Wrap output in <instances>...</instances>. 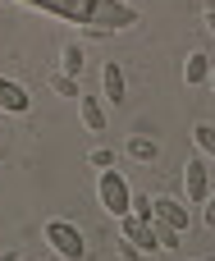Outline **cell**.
<instances>
[{"instance_id": "cell-1", "label": "cell", "mask_w": 215, "mask_h": 261, "mask_svg": "<svg viewBox=\"0 0 215 261\" xmlns=\"http://www.w3.org/2000/svg\"><path fill=\"white\" fill-rule=\"evenodd\" d=\"M138 9L128 5V0H96V9H92V18H87V32L92 37H105V32H128V28H138Z\"/></svg>"}, {"instance_id": "cell-2", "label": "cell", "mask_w": 215, "mask_h": 261, "mask_svg": "<svg viewBox=\"0 0 215 261\" xmlns=\"http://www.w3.org/2000/svg\"><path fill=\"white\" fill-rule=\"evenodd\" d=\"M41 239H46V248L60 261H83L87 257V239H83V229L73 220H46L41 225Z\"/></svg>"}, {"instance_id": "cell-3", "label": "cell", "mask_w": 215, "mask_h": 261, "mask_svg": "<svg viewBox=\"0 0 215 261\" xmlns=\"http://www.w3.org/2000/svg\"><path fill=\"white\" fill-rule=\"evenodd\" d=\"M128 202H133L128 179H124L119 170H101V174H96V206L119 220V216H128Z\"/></svg>"}, {"instance_id": "cell-4", "label": "cell", "mask_w": 215, "mask_h": 261, "mask_svg": "<svg viewBox=\"0 0 215 261\" xmlns=\"http://www.w3.org/2000/svg\"><path fill=\"white\" fill-rule=\"evenodd\" d=\"M211 161L206 156H193L183 165V202H206L211 197Z\"/></svg>"}, {"instance_id": "cell-5", "label": "cell", "mask_w": 215, "mask_h": 261, "mask_svg": "<svg viewBox=\"0 0 215 261\" xmlns=\"http://www.w3.org/2000/svg\"><path fill=\"white\" fill-rule=\"evenodd\" d=\"M119 234L142 252V257H151V252H160V243H156V229H151V220H142V216H119Z\"/></svg>"}, {"instance_id": "cell-6", "label": "cell", "mask_w": 215, "mask_h": 261, "mask_svg": "<svg viewBox=\"0 0 215 261\" xmlns=\"http://www.w3.org/2000/svg\"><path fill=\"white\" fill-rule=\"evenodd\" d=\"M151 220H156V225H170V229H179V234H188V225H193L188 202H179V197H151Z\"/></svg>"}, {"instance_id": "cell-7", "label": "cell", "mask_w": 215, "mask_h": 261, "mask_svg": "<svg viewBox=\"0 0 215 261\" xmlns=\"http://www.w3.org/2000/svg\"><path fill=\"white\" fill-rule=\"evenodd\" d=\"M78 119H83V128L87 133H105L110 128V115H105V101L96 96V92H78Z\"/></svg>"}, {"instance_id": "cell-8", "label": "cell", "mask_w": 215, "mask_h": 261, "mask_svg": "<svg viewBox=\"0 0 215 261\" xmlns=\"http://www.w3.org/2000/svg\"><path fill=\"white\" fill-rule=\"evenodd\" d=\"M0 110H5V115H28V110H32V92H28L18 78H5V73H0Z\"/></svg>"}, {"instance_id": "cell-9", "label": "cell", "mask_w": 215, "mask_h": 261, "mask_svg": "<svg viewBox=\"0 0 215 261\" xmlns=\"http://www.w3.org/2000/svg\"><path fill=\"white\" fill-rule=\"evenodd\" d=\"M41 9H46V14H55V18H64V23H83V28H87V18H92L96 0H41Z\"/></svg>"}, {"instance_id": "cell-10", "label": "cell", "mask_w": 215, "mask_h": 261, "mask_svg": "<svg viewBox=\"0 0 215 261\" xmlns=\"http://www.w3.org/2000/svg\"><path fill=\"white\" fill-rule=\"evenodd\" d=\"M124 69L115 64V60H105L101 64V101H110V106H124Z\"/></svg>"}, {"instance_id": "cell-11", "label": "cell", "mask_w": 215, "mask_h": 261, "mask_svg": "<svg viewBox=\"0 0 215 261\" xmlns=\"http://www.w3.org/2000/svg\"><path fill=\"white\" fill-rule=\"evenodd\" d=\"M206 78H211V55L206 50H188L183 55V83L188 87H206Z\"/></svg>"}, {"instance_id": "cell-12", "label": "cell", "mask_w": 215, "mask_h": 261, "mask_svg": "<svg viewBox=\"0 0 215 261\" xmlns=\"http://www.w3.org/2000/svg\"><path fill=\"white\" fill-rule=\"evenodd\" d=\"M128 156L142 161V165H151V161H160V142L147 138V133H133V138H128Z\"/></svg>"}, {"instance_id": "cell-13", "label": "cell", "mask_w": 215, "mask_h": 261, "mask_svg": "<svg viewBox=\"0 0 215 261\" xmlns=\"http://www.w3.org/2000/svg\"><path fill=\"white\" fill-rule=\"evenodd\" d=\"M193 147H197V156L215 161V124L211 119H197V124H193Z\"/></svg>"}, {"instance_id": "cell-14", "label": "cell", "mask_w": 215, "mask_h": 261, "mask_svg": "<svg viewBox=\"0 0 215 261\" xmlns=\"http://www.w3.org/2000/svg\"><path fill=\"white\" fill-rule=\"evenodd\" d=\"M60 73H69V78L83 73V46H78V41H64V46H60Z\"/></svg>"}, {"instance_id": "cell-15", "label": "cell", "mask_w": 215, "mask_h": 261, "mask_svg": "<svg viewBox=\"0 0 215 261\" xmlns=\"http://www.w3.org/2000/svg\"><path fill=\"white\" fill-rule=\"evenodd\" d=\"M46 87H50L55 96H64V101H78V92H83V87H78V78H69V73H60V69L46 78Z\"/></svg>"}, {"instance_id": "cell-16", "label": "cell", "mask_w": 215, "mask_h": 261, "mask_svg": "<svg viewBox=\"0 0 215 261\" xmlns=\"http://www.w3.org/2000/svg\"><path fill=\"white\" fill-rule=\"evenodd\" d=\"M151 229H156V243H160V252H179V248H183V234H179V229H170V225H156V220H151Z\"/></svg>"}, {"instance_id": "cell-17", "label": "cell", "mask_w": 215, "mask_h": 261, "mask_svg": "<svg viewBox=\"0 0 215 261\" xmlns=\"http://www.w3.org/2000/svg\"><path fill=\"white\" fill-rule=\"evenodd\" d=\"M87 165H96V170H115V151H110V147H96V151L87 156Z\"/></svg>"}, {"instance_id": "cell-18", "label": "cell", "mask_w": 215, "mask_h": 261, "mask_svg": "<svg viewBox=\"0 0 215 261\" xmlns=\"http://www.w3.org/2000/svg\"><path fill=\"white\" fill-rule=\"evenodd\" d=\"M115 252H119V261H138V257H142V252H138V248H133V243L124 239V234L115 239Z\"/></svg>"}, {"instance_id": "cell-19", "label": "cell", "mask_w": 215, "mask_h": 261, "mask_svg": "<svg viewBox=\"0 0 215 261\" xmlns=\"http://www.w3.org/2000/svg\"><path fill=\"white\" fill-rule=\"evenodd\" d=\"M202 220H206V229H215V188H211V197L202 202Z\"/></svg>"}, {"instance_id": "cell-20", "label": "cell", "mask_w": 215, "mask_h": 261, "mask_svg": "<svg viewBox=\"0 0 215 261\" xmlns=\"http://www.w3.org/2000/svg\"><path fill=\"white\" fill-rule=\"evenodd\" d=\"M202 14H206V18H215V0H202Z\"/></svg>"}, {"instance_id": "cell-21", "label": "cell", "mask_w": 215, "mask_h": 261, "mask_svg": "<svg viewBox=\"0 0 215 261\" xmlns=\"http://www.w3.org/2000/svg\"><path fill=\"white\" fill-rule=\"evenodd\" d=\"M206 32H211V37H215V18H206Z\"/></svg>"}, {"instance_id": "cell-22", "label": "cell", "mask_w": 215, "mask_h": 261, "mask_svg": "<svg viewBox=\"0 0 215 261\" xmlns=\"http://www.w3.org/2000/svg\"><path fill=\"white\" fill-rule=\"evenodd\" d=\"M206 87H215V64H211V78H206Z\"/></svg>"}, {"instance_id": "cell-23", "label": "cell", "mask_w": 215, "mask_h": 261, "mask_svg": "<svg viewBox=\"0 0 215 261\" xmlns=\"http://www.w3.org/2000/svg\"><path fill=\"white\" fill-rule=\"evenodd\" d=\"M23 5H37V9H41V0H23Z\"/></svg>"}, {"instance_id": "cell-24", "label": "cell", "mask_w": 215, "mask_h": 261, "mask_svg": "<svg viewBox=\"0 0 215 261\" xmlns=\"http://www.w3.org/2000/svg\"><path fill=\"white\" fill-rule=\"evenodd\" d=\"M202 261H215V257H202Z\"/></svg>"}]
</instances>
